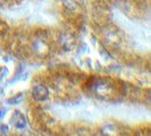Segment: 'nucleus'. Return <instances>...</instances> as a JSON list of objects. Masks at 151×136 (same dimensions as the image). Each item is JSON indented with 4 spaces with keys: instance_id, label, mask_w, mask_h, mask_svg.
Here are the masks:
<instances>
[{
    "instance_id": "2",
    "label": "nucleus",
    "mask_w": 151,
    "mask_h": 136,
    "mask_svg": "<svg viewBox=\"0 0 151 136\" xmlns=\"http://www.w3.org/2000/svg\"><path fill=\"white\" fill-rule=\"evenodd\" d=\"M13 121H14V124L17 128H24L26 127V119L20 113V112H15L13 114Z\"/></svg>"
},
{
    "instance_id": "3",
    "label": "nucleus",
    "mask_w": 151,
    "mask_h": 136,
    "mask_svg": "<svg viewBox=\"0 0 151 136\" xmlns=\"http://www.w3.org/2000/svg\"><path fill=\"white\" fill-rule=\"evenodd\" d=\"M81 2L83 0H63L64 6L70 11H75L76 8H78L81 5Z\"/></svg>"
},
{
    "instance_id": "1",
    "label": "nucleus",
    "mask_w": 151,
    "mask_h": 136,
    "mask_svg": "<svg viewBox=\"0 0 151 136\" xmlns=\"http://www.w3.org/2000/svg\"><path fill=\"white\" fill-rule=\"evenodd\" d=\"M49 96V92H48V89L43 85H37L34 90H33V97L35 100L37 101H43L45 100Z\"/></svg>"
}]
</instances>
